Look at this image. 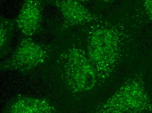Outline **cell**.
Segmentation results:
<instances>
[{"label": "cell", "instance_id": "1", "mask_svg": "<svg viewBox=\"0 0 152 113\" xmlns=\"http://www.w3.org/2000/svg\"><path fill=\"white\" fill-rule=\"evenodd\" d=\"M93 22L87 35V55L99 76L107 75L117 62L124 41L118 27L107 23Z\"/></svg>", "mask_w": 152, "mask_h": 113}, {"label": "cell", "instance_id": "2", "mask_svg": "<svg viewBox=\"0 0 152 113\" xmlns=\"http://www.w3.org/2000/svg\"><path fill=\"white\" fill-rule=\"evenodd\" d=\"M62 57L63 77L69 89L76 93L91 90L96 85L99 76L84 50L71 48Z\"/></svg>", "mask_w": 152, "mask_h": 113}, {"label": "cell", "instance_id": "3", "mask_svg": "<svg viewBox=\"0 0 152 113\" xmlns=\"http://www.w3.org/2000/svg\"><path fill=\"white\" fill-rule=\"evenodd\" d=\"M152 110L150 98L142 82L129 81L102 105V113H142Z\"/></svg>", "mask_w": 152, "mask_h": 113}, {"label": "cell", "instance_id": "4", "mask_svg": "<svg viewBox=\"0 0 152 113\" xmlns=\"http://www.w3.org/2000/svg\"><path fill=\"white\" fill-rule=\"evenodd\" d=\"M47 56V50L44 46L30 38L23 39L13 53L9 66L23 71L34 68L42 64Z\"/></svg>", "mask_w": 152, "mask_h": 113}, {"label": "cell", "instance_id": "5", "mask_svg": "<svg viewBox=\"0 0 152 113\" xmlns=\"http://www.w3.org/2000/svg\"><path fill=\"white\" fill-rule=\"evenodd\" d=\"M58 8L64 17V24L76 26L93 22L100 19L77 0H45Z\"/></svg>", "mask_w": 152, "mask_h": 113}, {"label": "cell", "instance_id": "6", "mask_svg": "<svg viewBox=\"0 0 152 113\" xmlns=\"http://www.w3.org/2000/svg\"><path fill=\"white\" fill-rule=\"evenodd\" d=\"M43 0H23L16 25L23 35L31 37L39 31L42 19Z\"/></svg>", "mask_w": 152, "mask_h": 113}, {"label": "cell", "instance_id": "7", "mask_svg": "<svg viewBox=\"0 0 152 113\" xmlns=\"http://www.w3.org/2000/svg\"><path fill=\"white\" fill-rule=\"evenodd\" d=\"M54 112L53 107L48 101L31 97L18 98L9 107V112L12 113H49Z\"/></svg>", "mask_w": 152, "mask_h": 113}, {"label": "cell", "instance_id": "8", "mask_svg": "<svg viewBox=\"0 0 152 113\" xmlns=\"http://www.w3.org/2000/svg\"><path fill=\"white\" fill-rule=\"evenodd\" d=\"M13 21L1 17V48L5 46L12 37L14 28Z\"/></svg>", "mask_w": 152, "mask_h": 113}, {"label": "cell", "instance_id": "9", "mask_svg": "<svg viewBox=\"0 0 152 113\" xmlns=\"http://www.w3.org/2000/svg\"><path fill=\"white\" fill-rule=\"evenodd\" d=\"M140 10L152 22V0H138Z\"/></svg>", "mask_w": 152, "mask_h": 113}, {"label": "cell", "instance_id": "10", "mask_svg": "<svg viewBox=\"0 0 152 113\" xmlns=\"http://www.w3.org/2000/svg\"><path fill=\"white\" fill-rule=\"evenodd\" d=\"M114 1V0H101L104 3L112 2L113 1Z\"/></svg>", "mask_w": 152, "mask_h": 113}, {"label": "cell", "instance_id": "11", "mask_svg": "<svg viewBox=\"0 0 152 113\" xmlns=\"http://www.w3.org/2000/svg\"><path fill=\"white\" fill-rule=\"evenodd\" d=\"M77 1H79L80 2H85L88 1L90 0H77Z\"/></svg>", "mask_w": 152, "mask_h": 113}]
</instances>
